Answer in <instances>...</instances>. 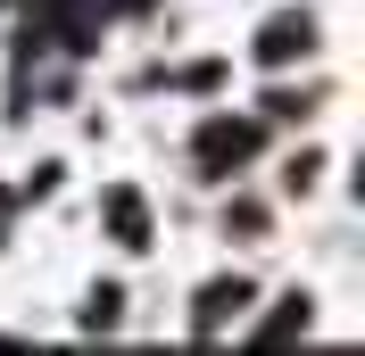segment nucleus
Segmentation results:
<instances>
[{
    "instance_id": "nucleus-1",
    "label": "nucleus",
    "mask_w": 365,
    "mask_h": 356,
    "mask_svg": "<svg viewBox=\"0 0 365 356\" xmlns=\"http://www.w3.org/2000/svg\"><path fill=\"white\" fill-rule=\"evenodd\" d=\"M191 150H200L207 174H225V166H241V157L257 150V125H232V116H216V125H200V141H191Z\"/></svg>"
},
{
    "instance_id": "nucleus-2",
    "label": "nucleus",
    "mask_w": 365,
    "mask_h": 356,
    "mask_svg": "<svg viewBox=\"0 0 365 356\" xmlns=\"http://www.w3.org/2000/svg\"><path fill=\"white\" fill-rule=\"evenodd\" d=\"M307 50H316V17H307V9H299V17H274L266 33H257V58H266V67H291Z\"/></svg>"
},
{
    "instance_id": "nucleus-3",
    "label": "nucleus",
    "mask_w": 365,
    "mask_h": 356,
    "mask_svg": "<svg viewBox=\"0 0 365 356\" xmlns=\"http://www.w3.org/2000/svg\"><path fill=\"white\" fill-rule=\"evenodd\" d=\"M241 307H250V282L232 273V282H207V290H200V315H191V323H200V332H225Z\"/></svg>"
},
{
    "instance_id": "nucleus-4",
    "label": "nucleus",
    "mask_w": 365,
    "mask_h": 356,
    "mask_svg": "<svg viewBox=\"0 0 365 356\" xmlns=\"http://www.w3.org/2000/svg\"><path fill=\"white\" fill-rule=\"evenodd\" d=\"M108 232L125 248H150V207H141L133 191H108Z\"/></svg>"
},
{
    "instance_id": "nucleus-5",
    "label": "nucleus",
    "mask_w": 365,
    "mask_h": 356,
    "mask_svg": "<svg viewBox=\"0 0 365 356\" xmlns=\"http://www.w3.org/2000/svg\"><path fill=\"white\" fill-rule=\"evenodd\" d=\"M291 332H307V290H291V298L257 323V340H291Z\"/></svg>"
},
{
    "instance_id": "nucleus-6",
    "label": "nucleus",
    "mask_w": 365,
    "mask_h": 356,
    "mask_svg": "<svg viewBox=\"0 0 365 356\" xmlns=\"http://www.w3.org/2000/svg\"><path fill=\"white\" fill-rule=\"evenodd\" d=\"M116 315H125V290H116V282H100V290L83 298V332H108Z\"/></svg>"
},
{
    "instance_id": "nucleus-7",
    "label": "nucleus",
    "mask_w": 365,
    "mask_h": 356,
    "mask_svg": "<svg viewBox=\"0 0 365 356\" xmlns=\"http://www.w3.org/2000/svg\"><path fill=\"white\" fill-rule=\"evenodd\" d=\"M316 174H324V157H316V150H299L291 166H282V191H316Z\"/></svg>"
},
{
    "instance_id": "nucleus-8",
    "label": "nucleus",
    "mask_w": 365,
    "mask_h": 356,
    "mask_svg": "<svg viewBox=\"0 0 365 356\" xmlns=\"http://www.w3.org/2000/svg\"><path fill=\"white\" fill-rule=\"evenodd\" d=\"M266 116H282V125H299V116H316V100H307V91H274V100H266Z\"/></svg>"
}]
</instances>
